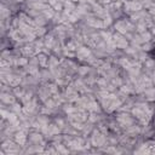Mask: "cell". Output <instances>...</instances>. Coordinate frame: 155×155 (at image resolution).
I'll return each instance as SVG.
<instances>
[{
	"mask_svg": "<svg viewBox=\"0 0 155 155\" xmlns=\"http://www.w3.org/2000/svg\"><path fill=\"white\" fill-rule=\"evenodd\" d=\"M98 4H101V5H103V6H107L108 4H110L111 2V0H96Z\"/></svg>",
	"mask_w": 155,
	"mask_h": 155,
	"instance_id": "12",
	"label": "cell"
},
{
	"mask_svg": "<svg viewBox=\"0 0 155 155\" xmlns=\"http://www.w3.org/2000/svg\"><path fill=\"white\" fill-rule=\"evenodd\" d=\"M80 92L73 86V85H67L65 90H64V93H63V97L65 101H68L69 103H75L79 98H80Z\"/></svg>",
	"mask_w": 155,
	"mask_h": 155,
	"instance_id": "8",
	"label": "cell"
},
{
	"mask_svg": "<svg viewBox=\"0 0 155 155\" xmlns=\"http://www.w3.org/2000/svg\"><path fill=\"white\" fill-rule=\"evenodd\" d=\"M130 113L132 114V116L136 119V121H137L140 126H148L149 122L151 121V119L154 117L155 110H154V108L145 101V102L134 103V104L132 105Z\"/></svg>",
	"mask_w": 155,
	"mask_h": 155,
	"instance_id": "1",
	"label": "cell"
},
{
	"mask_svg": "<svg viewBox=\"0 0 155 155\" xmlns=\"http://www.w3.org/2000/svg\"><path fill=\"white\" fill-rule=\"evenodd\" d=\"M122 8H124L125 13L131 16V15L143 10V5L138 0H125L124 4H122Z\"/></svg>",
	"mask_w": 155,
	"mask_h": 155,
	"instance_id": "7",
	"label": "cell"
},
{
	"mask_svg": "<svg viewBox=\"0 0 155 155\" xmlns=\"http://www.w3.org/2000/svg\"><path fill=\"white\" fill-rule=\"evenodd\" d=\"M148 12L153 17V21H154V24H155V1H153V4L148 7Z\"/></svg>",
	"mask_w": 155,
	"mask_h": 155,
	"instance_id": "11",
	"label": "cell"
},
{
	"mask_svg": "<svg viewBox=\"0 0 155 155\" xmlns=\"http://www.w3.org/2000/svg\"><path fill=\"white\" fill-rule=\"evenodd\" d=\"M90 143L92 147L103 148L108 144V134L103 133L99 128H94L90 134Z\"/></svg>",
	"mask_w": 155,
	"mask_h": 155,
	"instance_id": "3",
	"label": "cell"
},
{
	"mask_svg": "<svg viewBox=\"0 0 155 155\" xmlns=\"http://www.w3.org/2000/svg\"><path fill=\"white\" fill-rule=\"evenodd\" d=\"M111 1H119V2H124L125 0H111Z\"/></svg>",
	"mask_w": 155,
	"mask_h": 155,
	"instance_id": "13",
	"label": "cell"
},
{
	"mask_svg": "<svg viewBox=\"0 0 155 155\" xmlns=\"http://www.w3.org/2000/svg\"><path fill=\"white\" fill-rule=\"evenodd\" d=\"M154 127H155V117H154Z\"/></svg>",
	"mask_w": 155,
	"mask_h": 155,
	"instance_id": "14",
	"label": "cell"
},
{
	"mask_svg": "<svg viewBox=\"0 0 155 155\" xmlns=\"http://www.w3.org/2000/svg\"><path fill=\"white\" fill-rule=\"evenodd\" d=\"M128 44H130V41H128V39L124 34H121L119 31L113 34V45L115 46V48L125 50L128 46Z\"/></svg>",
	"mask_w": 155,
	"mask_h": 155,
	"instance_id": "9",
	"label": "cell"
},
{
	"mask_svg": "<svg viewBox=\"0 0 155 155\" xmlns=\"http://www.w3.org/2000/svg\"><path fill=\"white\" fill-rule=\"evenodd\" d=\"M154 140H155V137H154Z\"/></svg>",
	"mask_w": 155,
	"mask_h": 155,
	"instance_id": "16",
	"label": "cell"
},
{
	"mask_svg": "<svg viewBox=\"0 0 155 155\" xmlns=\"http://www.w3.org/2000/svg\"><path fill=\"white\" fill-rule=\"evenodd\" d=\"M154 44H155V39H154Z\"/></svg>",
	"mask_w": 155,
	"mask_h": 155,
	"instance_id": "15",
	"label": "cell"
},
{
	"mask_svg": "<svg viewBox=\"0 0 155 155\" xmlns=\"http://www.w3.org/2000/svg\"><path fill=\"white\" fill-rule=\"evenodd\" d=\"M75 57L79 61L86 62V63H90V64H93V62L96 61V56L93 54V51L91 50V47L85 46V45H80L79 46Z\"/></svg>",
	"mask_w": 155,
	"mask_h": 155,
	"instance_id": "4",
	"label": "cell"
},
{
	"mask_svg": "<svg viewBox=\"0 0 155 155\" xmlns=\"http://www.w3.org/2000/svg\"><path fill=\"white\" fill-rule=\"evenodd\" d=\"M115 121L117 122V125L122 130H126L130 126H132V125L136 124V119L128 111H121V113H119L116 115V117H115Z\"/></svg>",
	"mask_w": 155,
	"mask_h": 155,
	"instance_id": "5",
	"label": "cell"
},
{
	"mask_svg": "<svg viewBox=\"0 0 155 155\" xmlns=\"http://www.w3.org/2000/svg\"><path fill=\"white\" fill-rule=\"evenodd\" d=\"M36 58H38V62H39V65L41 68H46L48 67V56L45 53V52H40L39 54H36Z\"/></svg>",
	"mask_w": 155,
	"mask_h": 155,
	"instance_id": "10",
	"label": "cell"
},
{
	"mask_svg": "<svg viewBox=\"0 0 155 155\" xmlns=\"http://www.w3.org/2000/svg\"><path fill=\"white\" fill-rule=\"evenodd\" d=\"M114 28L116 29V31L124 34L128 40L136 33V27L131 22V19H117L114 24Z\"/></svg>",
	"mask_w": 155,
	"mask_h": 155,
	"instance_id": "2",
	"label": "cell"
},
{
	"mask_svg": "<svg viewBox=\"0 0 155 155\" xmlns=\"http://www.w3.org/2000/svg\"><path fill=\"white\" fill-rule=\"evenodd\" d=\"M21 145L17 144L13 138H7V139H4L2 140V144H1V154H17L21 151Z\"/></svg>",
	"mask_w": 155,
	"mask_h": 155,
	"instance_id": "6",
	"label": "cell"
}]
</instances>
